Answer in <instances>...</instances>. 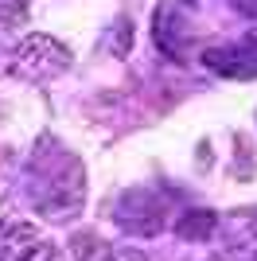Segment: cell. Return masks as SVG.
Listing matches in <instances>:
<instances>
[{
	"label": "cell",
	"mask_w": 257,
	"mask_h": 261,
	"mask_svg": "<svg viewBox=\"0 0 257 261\" xmlns=\"http://www.w3.org/2000/svg\"><path fill=\"white\" fill-rule=\"evenodd\" d=\"M32 0H0V23H20Z\"/></svg>",
	"instance_id": "277c9868"
},
{
	"label": "cell",
	"mask_w": 257,
	"mask_h": 261,
	"mask_svg": "<svg viewBox=\"0 0 257 261\" xmlns=\"http://www.w3.org/2000/svg\"><path fill=\"white\" fill-rule=\"evenodd\" d=\"M117 261H148L140 250H133V246H117Z\"/></svg>",
	"instance_id": "8992f818"
},
{
	"label": "cell",
	"mask_w": 257,
	"mask_h": 261,
	"mask_svg": "<svg viewBox=\"0 0 257 261\" xmlns=\"http://www.w3.org/2000/svg\"><path fill=\"white\" fill-rule=\"evenodd\" d=\"M74 261H117V246H106L94 234H78L74 238Z\"/></svg>",
	"instance_id": "3957f363"
},
{
	"label": "cell",
	"mask_w": 257,
	"mask_h": 261,
	"mask_svg": "<svg viewBox=\"0 0 257 261\" xmlns=\"http://www.w3.org/2000/svg\"><path fill=\"white\" fill-rule=\"evenodd\" d=\"M66 63H70V51H66L59 39H51V35H28L20 47H16V55H12V70L20 78H28V82H43V78H55L59 70H66Z\"/></svg>",
	"instance_id": "6da1fadb"
},
{
	"label": "cell",
	"mask_w": 257,
	"mask_h": 261,
	"mask_svg": "<svg viewBox=\"0 0 257 261\" xmlns=\"http://www.w3.org/2000/svg\"><path fill=\"white\" fill-rule=\"evenodd\" d=\"M35 246H39V230L28 218L0 211V261H23Z\"/></svg>",
	"instance_id": "7a4b0ae2"
},
{
	"label": "cell",
	"mask_w": 257,
	"mask_h": 261,
	"mask_svg": "<svg viewBox=\"0 0 257 261\" xmlns=\"http://www.w3.org/2000/svg\"><path fill=\"white\" fill-rule=\"evenodd\" d=\"M23 261H59V250H55L51 242H39V246H35V250L28 253Z\"/></svg>",
	"instance_id": "5b68a950"
}]
</instances>
